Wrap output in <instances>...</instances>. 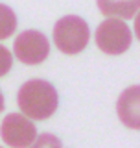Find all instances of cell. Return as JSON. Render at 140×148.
<instances>
[{"label":"cell","mask_w":140,"mask_h":148,"mask_svg":"<svg viewBox=\"0 0 140 148\" xmlns=\"http://www.w3.org/2000/svg\"><path fill=\"white\" fill-rule=\"evenodd\" d=\"M28 148H63L61 141L54 135V133H43L39 135V139H35Z\"/></svg>","instance_id":"9"},{"label":"cell","mask_w":140,"mask_h":148,"mask_svg":"<svg viewBox=\"0 0 140 148\" xmlns=\"http://www.w3.org/2000/svg\"><path fill=\"white\" fill-rule=\"evenodd\" d=\"M17 30V15L9 6L0 4V41L7 39Z\"/></svg>","instance_id":"8"},{"label":"cell","mask_w":140,"mask_h":148,"mask_svg":"<svg viewBox=\"0 0 140 148\" xmlns=\"http://www.w3.org/2000/svg\"><path fill=\"white\" fill-rule=\"evenodd\" d=\"M0 137L9 148H28L37 139L35 124L22 113H9L2 119Z\"/></svg>","instance_id":"5"},{"label":"cell","mask_w":140,"mask_h":148,"mask_svg":"<svg viewBox=\"0 0 140 148\" xmlns=\"http://www.w3.org/2000/svg\"><path fill=\"white\" fill-rule=\"evenodd\" d=\"M17 104L22 115L35 120H46L57 111L59 96L55 87L46 80H30L18 89Z\"/></svg>","instance_id":"1"},{"label":"cell","mask_w":140,"mask_h":148,"mask_svg":"<svg viewBox=\"0 0 140 148\" xmlns=\"http://www.w3.org/2000/svg\"><path fill=\"white\" fill-rule=\"evenodd\" d=\"M98 9L109 18H131L137 15L140 0H96Z\"/></svg>","instance_id":"7"},{"label":"cell","mask_w":140,"mask_h":148,"mask_svg":"<svg viewBox=\"0 0 140 148\" xmlns=\"http://www.w3.org/2000/svg\"><path fill=\"white\" fill-rule=\"evenodd\" d=\"M2 109H4V95L0 91V113H2Z\"/></svg>","instance_id":"11"},{"label":"cell","mask_w":140,"mask_h":148,"mask_svg":"<svg viewBox=\"0 0 140 148\" xmlns=\"http://www.w3.org/2000/svg\"><path fill=\"white\" fill-rule=\"evenodd\" d=\"M13 54L24 65H39L50 54V43L39 30H24L13 43Z\"/></svg>","instance_id":"4"},{"label":"cell","mask_w":140,"mask_h":148,"mask_svg":"<svg viewBox=\"0 0 140 148\" xmlns=\"http://www.w3.org/2000/svg\"><path fill=\"white\" fill-rule=\"evenodd\" d=\"M120 120L131 130H138L140 126V113H138V85L125 89L116 104Z\"/></svg>","instance_id":"6"},{"label":"cell","mask_w":140,"mask_h":148,"mask_svg":"<svg viewBox=\"0 0 140 148\" xmlns=\"http://www.w3.org/2000/svg\"><path fill=\"white\" fill-rule=\"evenodd\" d=\"M90 39L87 21L77 15H67L59 18L54 26V43L63 54L74 56L87 48Z\"/></svg>","instance_id":"2"},{"label":"cell","mask_w":140,"mask_h":148,"mask_svg":"<svg viewBox=\"0 0 140 148\" xmlns=\"http://www.w3.org/2000/svg\"><path fill=\"white\" fill-rule=\"evenodd\" d=\"M13 67V56L4 45H0V78L6 76Z\"/></svg>","instance_id":"10"},{"label":"cell","mask_w":140,"mask_h":148,"mask_svg":"<svg viewBox=\"0 0 140 148\" xmlns=\"http://www.w3.org/2000/svg\"><path fill=\"white\" fill-rule=\"evenodd\" d=\"M96 45L101 52L109 56H120L127 52L133 41L131 28L120 18H107L96 30Z\"/></svg>","instance_id":"3"}]
</instances>
